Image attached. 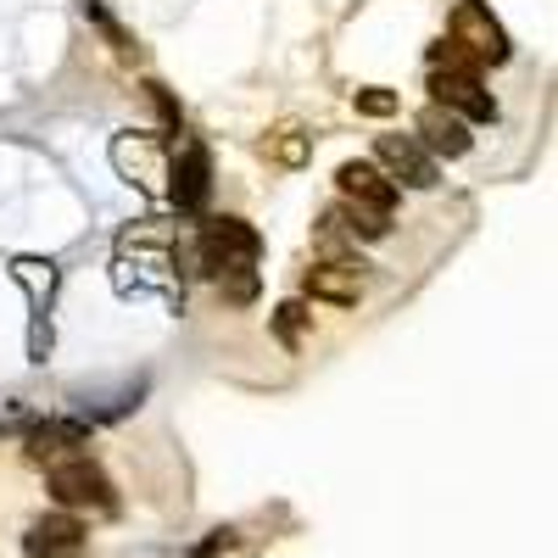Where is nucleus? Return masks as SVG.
<instances>
[{
	"mask_svg": "<svg viewBox=\"0 0 558 558\" xmlns=\"http://www.w3.org/2000/svg\"><path fill=\"white\" fill-rule=\"evenodd\" d=\"M45 481H51V497L68 508V514H118V486L89 452H78L68 463H51Z\"/></svg>",
	"mask_w": 558,
	"mask_h": 558,
	"instance_id": "nucleus-1",
	"label": "nucleus"
},
{
	"mask_svg": "<svg viewBox=\"0 0 558 558\" xmlns=\"http://www.w3.org/2000/svg\"><path fill=\"white\" fill-rule=\"evenodd\" d=\"M447 39L475 62H508V28L497 23V12L486 7V0H458L452 23H447Z\"/></svg>",
	"mask_w": 558,
	"mask_h": 558,
	"instance_id": "nucleus-2",
	"label": "nucleus"
},
{
	"mask_svg": "<svg viewBox=\"0 0 558 558\" xmlns=\"http://www.w3.org/2000/svg\"><path fill=\"white\" fill-rule=\"evenodd\" d=\"M257 252H263V241L246 218H207V229H202V274L207 279H218L229 268H257Z\"/></svg>",
	"mask_w": 558,
	"mask_h": 558,
	"instance_id": "nucleus-3",
	"label": "nucleus"
},
{
	"mask_svg": "<svg viewBox=\"0 0 558 558\" xmlns=\"http://www.w3.org/2000/svg\"><path fill=\"white\" fill-rule=\"evenodd\" d=\"M23 553L28 558H84L89 553V525L78 514H68V508H57V514H39L28 531H23Z\"/></svg>",
	"mask_w": 558,
	"mask_h": 558,
	"instance_id": "nucleus-4",
	"label": "nucleus"
},
{
	"mask_svg": "<svg viewBox=\"0 0 558 558\" xmlns=\"http://www.w3.org/2000/svg\"><path fill=\"white\" fill-rule=\"evenodd\" d=\"M430 89H436V107L458 112L463 123H492V118H497V101H492V89L481 84V73L436 68V73H430Z\"/></svg>",
	"mask_w": 558,
	"mask_h": 558,
	"instance_id": "nucleus-5",
	"label": "nucleus"
},
{
	"mask_svg": "<svg viewBox=\"0 0 558 558\" xmlns=\"http://www.w3.org/2000/svg\"><path fill=\"white\" fill-rule=\"evenodd\" d=\"M363 274H368V263H357V252L352 257H318L313 268H307V296L313 302H330V307H352L357 296H363Z\"/></svg>",
	"mask_w": 558,
	"mask_h": 558,
	"instance_id": "nucleus-6",
	"label": "nucleus"
},
{
	"mask_svg": "<svg viewBox=\"0 0 558 558\" xmlns=\"http://www.w3.org/2000/svg\"><path fill=\"white\" fill-rule=\"evenodd\" d=\"M375 157L386 162L380 168L386 179H402V184H413V191H430V184H436V157L418 146L413 134H380L375 140Z\"/></svg>",
	"mask_w": 558,
	"mask_h": 558,
	"instance_id": "nucleus-7",
	"label": "nucleus"
},
{
	"mask_svg": "<svg viewBox=\"0 0 558 558\" xmlns=\"http://www.w3.org/2000/svg\"><path fill=\"white\" fill-rule=\"evenodd\" d=\"M173 202L184 207V213H202L207 207V191H213V162H207V146L202 140H184L179 146V157H173Z\"/></svg>",
	"mask_w": 558,
	"mask_h": 558,
	"instance_id": "nucleus-8",
	"label": "nucleus"
},
{
	"mask_svg": "<svg viewBox=\"0 0 558 558\" xmlns=\"http://www.w3.org/2000/svg\"><path fill=\"white\" fill-rule=\"evenodd\" d=\"M418 146H425L430 157H470V146H475V134H470V123H463L458 112H447V107H425V118H418Z\"/></svg>",
	"mask_w": 558,
	"mask_h": 558,
	"instance_id": "nucleus-9",
	"label": "nucleus"
},
{
	"mask_svg": "<svg viewBox=\"0 0 558 558\" xmlns=\"http://www.w3.org/2000/svg\"><path fill=\"white\" fill-rule=\"evenodd\" d=\"M336 184H341V196L357 202V207H375V213H391L397 207V179H386L375 162H341L336 168Z\"/></svg>",
	"mask_w": 558,
	"mask_h": 558,
	"instance_id": "nucleus-10",
	"label": "nucleus"
},
{
	"mask_svg": "<svg viewBox=\"0 0 558 558\" xmlns=\"http://www.w3.org/2000/svg\"><path fill=\"white\" fill-rule=\"evenodd\" d=\"M78 447H84V430H78V425H39V430L28 436V458L39 463V470L78 458Z\"/></svg>",
	"mask_w": 558,
	"mask_h": 558,
	"instance_id": "nucleus-11",
	"label": "nucleus"
},
{
	"mask_svg": "<svg viewBox=\"0 0 558 558\" xmlns=\"http://www.w3.org/2000/svg\"><path fill=\"white\" fill-rule=\"evenodd\" d=\"M268 162H279V168H302L307 162V151H313V140L296 129V123H279V129H268L263 134V146H257Z\"/></svg>",
	"mask_w": 558,
	"mask_h": 558,
	"instance_id": "nucleus-12",
	"label": "nucleus"
},
{
	"mask_svg": "<svg viewBox=\"0 0 558 558\" xmlns=\"http://www.w3.org/2000/svg\"><path fill=\"white\" fill-rule=\"evenodd\" d=\"M336 223L347 229V241H386L391 235V213H375V207H357V202H341L330 207Z\"/></svg>",
	"mask_w": 558,
	"mask_h": 558,
	"instance_id": "nucleus-13",
	"label": "nucleus"
},
{
	"mask_svg": "<svg viewBox=\"0 0 558 558\" xmlns=\"http://www.w3.org/2000/svg\"><path fill=\"white\" fill-rule=\"evenodd\" d=\"M268 324H274L279 347H291V352H296V347H302V341L313 336V313H307V302H279Z\"/></svg>",
	"mask_w": 558,
	"mask_h": 558,
	"instance_id": "nucleus-14",
	"label": "nucleus"
},
{
	"mask_svg": "<svg viewBox=\"0 0 558 558\" xmlns=\"http://www.w3.org/2000/svg\"><path fill=\"white\" fill-rule=\"evenodd\" d=\"M246 531H235V525H223V531H213L202 547H196V558H252V542H241Z\"/></svg>",
	"mask_w": 558,
	"mask_h": 558,
	"instance_id": "nucleus-15",
	"label": "nucleus"
},
{
	"mask_svg": "<svg viewBox=\"0 0 558 558\" xmlns=\"http://www.w3.org/2000/svg\"><path fill=\"white\" fill-rule=\"evenodd\" d=\"M213 286H218V296H223V302L246 307V302L257 296V268H229V274H218V279H213Z\"/></svg>",
	"mask_w": 558,
	"mask_h": 558,
	"instance_id": "nucleus-16",
	"label": "nucleus"
},
{
	"mask_svg": "<svg viewBox=\"0 0 558 558\" xmlns=\"http://www.w3.org/2000/svg\"><path fill=\"white\" fill-rule=\"evenodd\" d=\"M352 107H357L363 118H391V112H397V89H357Z\"/></svg>",
	"mask_w": 558,
	"mask_h": 558,
	"instance_id": "nucleus-17",
	"label": "nucleus"
},
{
	"mask_svg": "<svg viewBox=\"0 0 558 558\" xmlns=\"http://www.w3.org/2000/svg\"><path fill=\"white\" fill-rule=\"evenodd\" d=\"M151 101H157V107H162V118H168V123H173V129H179V123H184V118H179V107H173V96H168V89H162V84H151Z\"/></svg>",
	"mask_w": 558,
	"mask_h": 558,
	"instance_id": "nucleus-18",
	"label": "nucleus"
}]
</instances>
